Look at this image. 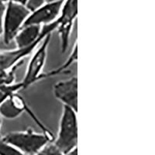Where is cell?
<instances>
[{"label": "cell", "mask_w": 155, "mask_h": 155, "mask_svg": "<svg viewBox=\"0 0 155 155\" xmlns=\"http://www.w3.org/2000/svg\"><path fill=\"white\" fill-rule=\"evenodd\" d=\"M23 90L22 82H14L10 85H0V106L11 95Z\"/></svg>", "instance_id": "obj_11"}, {"label": "cell", "mask_w": 155, "mask_h": 155, "mask_svg": "<svg viewBox=\"0 0 155 155\" xmlns=\"http://www.w3.org/2000/svg\"><path fill=\"white\" fill-rule=\"evenodd\" d=\"M0 155H24L16 147L6 143L0 137Z\"/></svg>", "instance_id": "obj_12"}, {"label": "cell", "mask_w": 155, "mask_h": 155, "mask_svg": "<svg viewBox=\"0 0 155 155\" xmlns=\"http://www.w3.org/2000/svg\"><path fill=\"white\" fill-rule=\"evenodd\" d=\"M74 110L63 106L58 136L53 141L54 144L63 153L77 147L78 127L77 116Z\"/></svg>", "instance_id": "obj_2"}, {"label": "cell", "mask_w": 155, "mask_h": 155, "mask_svg": "<svg viewBox=\"0 0 155 155\" xmlns=\"http://www.w3.org/2000/svg\"><path fill=\"white\" fill-rule=\"evenodd\" d=\"M36 155H65L62 153L53 142L47 143Z\"/></svg>", "instance_id": "obj_13"}, {"label": "cell", "mask_w": 155, "mask_h": 155, "mask_svg": "<svg viewBox=\"0 0 155 155\" xmlns=\"http://www.w3.org/2000/svg\"><path fill=\"white\" fill-rule=\"evenodd\" d=\"M31 13L26 5L14 2H8L5 7L2 20V34L5 44H9L14 41L18 32Z\"/></svg>", "instance_id": "obj_3"}, {"label": "cell", "mask_w": 155, "mask_h": 155, "mask_svg": "<svg viewBox=\"0 0 155 155\" xmlns=\"http://www.w3.org/2000/svg\"><path fill=\"white\" fill-rule=\"evenodd\" d=\"M30 54L28 49L0 51V85L15 82L16 70L21 65L23 59Z\"/></svg>", "instance_id": "obj_6"}, {"label": "cell", "mask_w": 155, "mask_h": 155, "mask_svg": "<svg viewBox=\"0 0 155 155\" xmlns=\"http://www.w3.org/2000/svg\"><path fill=\"white\" fill-rule=\"evenodd\" d=\"M1 125H2V117L0 116V128H1Z\"/></svg>", "instance_id": "obj_18"}, {"label": "cell", "mask_w": 155, "mask_h": 155, "mask_svg": "<svg viewBox=\"0 0 155 155\" xmlns=\"http://www.w3.org/2000/svg\"><path fill=\"white\" fill-rule=\"evenodd\" d=\"M77 59L78 47L77 44H74L72 51L70 53V54H69L68 58V59L66 60V61L64 62L61 66H59V67L56 68L54 69H52L51 71H48V73H43L42 76H41V80L45 79V78H48L54 77V76L58 75V74L66 73V71H67L68 70L76 61H77Z\"/></svg>", "instance_id": "obj_10"}, {"label": "cell", "mask_w": 155, "mask_h": 155, "mask_svg": "<svg viewBox=\"0 0 155 155\" xmlns=\"http://www.w3.org/2000/svg\"><path fill=\"white\" fill-rule=\"evenodd\" d=\"M2 138L24 155H36L47 143L54 141L47 134L35 132L32 129L8 133Z\"/></svg>", "instance_id": "obj_1"}, {"label": "cell", "mask_w": 155, "mask_h": 155, "mask_svg": "<svg viewBox=\"0 0 155 155\" xmlns=\"http://www.w3.org/2000/svg\"><path fill=\"white\" fill-rule=\"evenodd\" d=\"M78 150H77V147H75L74 149H73L72 150H71L70 152H68V153H67V154L65 155H78Z\"/></svg>", "instance_id": "obj_16"}, {"label": "cell", "mask_w": 155, "mask_h": 155, "mask_svg": "<svg viewBox=\"0 0 155 155\" xmlns=\"http://www.w3.org/2000/svg\"><path fill=\"white\" fill-rule=\"evenodd\" d=\"M51 35L52 34L47 35L34 50L35 51L30 58L26 74L23 81H21L23 90L27 89L32 85H34V83L41 81V76L47 61L48 49L51 42Z\"/></svg>", "instance_id": "obj_5"}, {"label": "cell", "mask_w": 155, "mask_h": 155, "mask_svg": "<svg viewBox=\"0 0 155 155\" xmlns=\"http://www.w3.org/2000/svg\"><path fill=\"white\" fill-rule=\"evenodd\" d=\"M64 2V0H60L57 2H48L46 5H41V7L31 12L30 16L23 23V27L31 25L41 27V25L44 26L54 23L60 15Z\"/></svg>", "instance_id": "obj_8"}, {"label": "cell", "mask_w": 155, "mask_h": 155, "mask_svg": "<svg viewBox=\"0 0 155 155\" xmlns=\"http://www.w3.org/2000/svg\"><path fill=\"white\" fill-rule=\"evenodd\" d=\"M77 0H66L64 5H62L60 15L56 19L55 30L60 38L62 53H64L69 47L73 25L77 16Z\"/></svg>", "instance_id": "obj_7"}, {"label": "cell", "mask_w": 155, "mask_h": 155, "mask_svg": "<svg viewBox=\"0 0 155 155\" xmlns=\"http://www.w3.org/2000/svg\"><path fill=\"white\" fill-rule=\"evenodd\" d=\"M44 2H45V0H28L26 6L30 12H33L44 5Z\"/></svg>", "instance_id": "obj_14"}, {"label": "cell", "mask_w": 155, "mask_h": 155, "mask_svg": "<svg viewBox=\"0 0 155 155\" xmlns=\"http://www.w3.org/2000/svg\"><path fill=\"white\" fill-rule=\"evenodd\" d=\"M53 92L55 98L61 102L63 106L78 110V78H69L66 80L58 81L54 85Z\"/></svg>", "instance_id": "obj_9"}, {"label": "cell", "mask_w": 155, "mask_h": 155, "mask_svg": "<svg viewBox=\"0 0 155 155\" xmlns=\"http://www.w3.org/2000/svg\"><path fill=\"white\" fill-rule=\"evenodd\" d=\"M3 2H14V3H18V4H20V5H27V2H28V0H2Z\"/></svg>", "instance_id": "obj_15"}, {"label": "cell", "mask_w": 155, "mask_h": 155, "mask_svg": "<svg viewBox=\"0 0 155 155\" xmlns=\"http://www.w3.org/2000/svg\"><path fill=\"white\" fill-rule=\"evenodd\" d=\"M57 1H60V0H45V2H47V3H48V2H57Z\"/></svg>", "instance_id": "obj_17"}, {"label": "cell", "mask_w": 155, "mask_h": 155, "mask_svg": "<svg viewBox=\"0 0 155 155\" xmlns=\"http://www.w3.org/2000/svg\"><path fill=\"white\" fill-rule=\"evenodd\" d=\"M24 112L28 113L32 120L35 122L37 125L41 129L44 134H47L51 138H55L52 133L47 128L46 126L43 124L41 120L37 118V116L31 110L27 102L18 92L12 94L8 99H5L1 106H0V116L6 120H16L21 116Z\"/></svg>", "instance_id": "obj_4"}, {"label": "cell", "mask_w": 155, "mask_h": 155, "mask_svg": "<svg viewBox=\"0 0 155 155\" xmlns=\"http://www.w3.org/2000/svg\"><path fill=\"white\" fill-rule=\"evenodd\" d=\"M0 37H1V36H0Z\"/></svg>", "instance_id": "obj_19"}]
</instances>
